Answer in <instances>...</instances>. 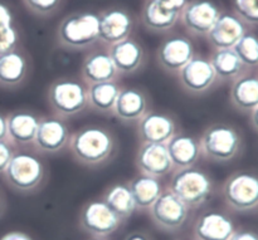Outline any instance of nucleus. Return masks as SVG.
<instances>
[{
  "label": "nucleus",
  "instance_id": "obj_20",
  "mask_svg": "<svg viewBox=\"0 0 258 240\" xmlns=\"http://www.w3.org/2000/svg\"><path fill=\"white\" fill-rule=\"evenodd\" d=\"M133 29V19L125 10L112 9L100 17L98 40L113 45L126 39Z\"/></svg>",
  "mask_w": 258,
  "mask_h": 240
},
{
  "label": "nucleus",
  "instance_id": "obj_44",
  "mask_svg": "<svg viewBox=\"0 0 258 240\" xmlns=\"http://www.w3.org/2000/svg\"><path fill=\"white\" fill-rule=\"evenodd\" d=\"M176 240H190V239H176Z\"/></svg>",
  "mask_w": 258,
  "mask_h": 240
},
{
  "label": "nucleus",
  "instance_id": "obj_7",
  "mask_svg": "<svg viewBox=\"0 0 258 240\" xmlns=\"http://www.w3.org/2000/svg\"><path fill=\"white\" fill-rule=\"evenodd\" d=\"M122 221L102 198L87 201L81 209V228L95 239L110 236L120 228Z\"/></svg>",
  "mask_w": 258,
  "mask_h": 240
},
{
  "label": "nucleus",
  "instance_id": "obj_15",
  "mask_svg": "<svg viewBox=\"0 0 258 240\" xmlns=\"http://www.w3.org/2000/svg\"><path fill=\"white\" fill-rule=\"evenodd\" d=\"M234 231L233 220L227 214L217 210L201 214L193 228L196 240H229Z\"/></svg>",
  "mask_w": 258,
  "mask_h": 240
},
{
  "label": "nucleus",
  "instance_id": "obj_4",
  "mask_svg": "<svg viewBox=\"0 0 258 240\" xmlns=\"http://www.w3.org/2000/svg\"><path fill=\"white\" fill-rule=\"evenodd\" d=\"M168 189L189 209H194L202 206L211 198L213 180L206 171L193 166L174 171Z\"/></svg>",
  "mask_w": 258,
  "mask_h": 240
},
{
  "label": "nucleus",
  "instance_id": "obj_46",
  "mask_svg": "<svg viewBox=\"0 0 258 240\" xmlns=\"http://www.w3.org/2000/svg\"><path fill=\"white\" fill-rule=\"evenodd\" d=\"M257 78H258V77H257Z\"/></svg>",
  "mask_w": 258,
  "mask_h": 240
},
{
  "label": "nucleus",
  "instance_id": "obj_31",
  "mask_svg": "<svg viewBox=\"0 0 258 240\" xmlns=\"http://www.w3.org/2000/svg\"><path fill=\"white\" fill-rule=\"evenodd\" d=\"M244 67H258V37L244 34L233 47Z\"/></svg>",
  "mask_w": 258,
  "mask_h": 240
},
{
  "label": "nucleus",
  "instance_id": "obj_3",
  "mask_svg": "<svg viewBox=\"0 0 258 240\" xmlns=\"http://www.w3.org/2000/svg\"><path fill=\"white\" fill-rule=\"evenodd\" d=\"M47 101L57 117H73L88 107L87 85L76 78H58L48 88Z\"/></svg>",
  "mask_w": 258,
  "mask_h": 240
},
{
  "label": "nucleus",
  "instance_id": "obj_22",
  "mask_svg": "<svg viewBox=\"0 0 258 240\" xmlns=\"http://www.w3.org/2000/svg\"><path fill=\"white\" fill-rule=\"evenodd\" d=\"M81 75L87 86L96 83L117 81L120 77L108 52H93L85 58L81 68Z\"/></svg>",
  "mask_w": 258,
  "mask_h": 240
},
{
  "label": "nucleus",
  "instance_id": "obj_24",
  "mask_svg": "<svg viewBox=\"0 0 258 240\" xmlns=\"http://www.w3.org/2000/svg\"><path fill=\"white\" fill-rule=\"evenodd\" d=\"M27 58L17 49L0 55V86L14 88L22 85L28 75Z\"/></svg>",
  "mask_w": 258,
  "mask_h": 240
},
{
  "label": "nucleus",
  "instance_id": "obj_2",
  "mask_svg": "<svg viewBox=\"0 0 258 240\" xmlns=\"http://www.w3.org/2000/svg\"><path fill=\"white\" fill-rule=\"evenodd\" d=\"M3 176L13 190L23 194L33 193L44 183L45 165L32 151L15 150Z\"/></svg>",
  "mask_w": 258,
  "mask_h": 240
},
{
  "label": "nucleus",
  "instance_id": "obj_25",
  "mask_svg": "<svg viewBox=\"0 0 258 240\" xmlns=\"http://www.w3.org/2000/svg\"><path fill=\"white\" fill-rule=\"evenodd\" d=\"M138 210H149L164 191L160 179L148 175H138L127 183Z\"/></svg>",
  "mask_w": 258,
  "mask_h": 240
},
{
  "label": "nucleus",
  "instance_id": "obj_34",
  "mask_svg": "<svg viewBox=\"0 0 258 240\" xmlns=\"http://www.w3.org/2000/svg\"><path fill=\"white\" fill-rule=\"evenodd\" d=\"M14 152L15 146L12 142H9L8 140H0V175L4 174Z\"/></svg>",
  "mask_w": 258,
  "mask_h": 240
},
{
  "label": "nucleus",
  "instance_id": "obj_37",
  "mask_svg": "<svg viewBox=\"0 0 258 240\" xmlns=\"http://www.w3.org/2000/svg\"><path fill=\"white\" fill-rule=\"evenodd\" d=\"M161 4L164 5L165 8H168L169 10H173V12H178L180 13V10L184 9L188 3L186 0H159Z\"/></svg>",
  "mask_w": 258,
  "mask_h": 240
},
{
  "label": "nucleus",
  "instance_id": "obj_26",
  "mask_svg": "<svg viewBox=\"0 0 258 240\" xmlns=\"http://www.w3.org/2000/svg\"><path fill=\"white\" fill-rule=\"evenodd\" d=\"M121 90L122 86L118 83V81H108V82L87 86L88 107L103 115L113 113L116 100Z\"/></svg>",
  "mask_w": 258,
  "mask_h": 240
},
{
  "label": "nucleus",
  "instance_id": "obj_23",
  "mask_svg": "<svg viewBox=\"0 0 258 240\" xmlns=\"http://www.w3.org/2000/svg\"><path fill=\"white\" fill-rule=\"evenodd\" d=\"M246 34L241 19L231 14H221L208 33V40L216 49H231Z\"/></svg>",
  "mask_w": 258,
  "mask_h": 240
},
{
  "label": "nucleus",
  "instance_id": "obj_10",
  "mask_svg": "<svg viewBox=\"0 0 258 240\" xmlns=\"http://www.w3.org/2000/svg\"><path fill=\"white\" fill-rule=\"evenodd\" d=\"M71 132L63 118L42 117L38 125L33 146L38 152L57 153L70 143Z\"/></svg>",
  "mask_w": 258,
  "mask_h": 240
},
{
  "label": "nucleus",
  "instance_id": "obj_28",
  "mask_svg": "<svg viewBox=\"0 0 258 240\" xmlns=\"http://www.w3.org/2000/svg\"><path fill=\"white\" fill-rule=\"evenodd\" d=\"M231 102L239 111H253L258 107V78L239 77L233 81Z\"/></svg>",
  "mask_w": 258,
  "mask_h": 240
},
{
  "label": "nucleus",
  "instance_id": "obj_18",
  "mask_svg": "<svg viewBox=\"0 0 258 240\" xmlns=\"http://www.w3.org/2000/svg\"><path fill=\"white\" fill-rule=\"evenodd\" d=\"M149 112L148 96L139 88H122L116 100L113 115L122 123H138Z\"/></svg>",
  "mask_w": 258,
  "mask_h": 240
},
{
  "label": "nucleus",
  "instance_id": "obj_1",
  "mask_svg": "<svg viewBox=\"0 0 258 240\" xmlns=\"http://www.w3.org/2000/svg\"><path fill=\"white\" fill-rule=\"evenodd\" d=\"M70 150L76 161L85 166H100L116 152V140L108 128L97 125L81 127L71 135Z\"/></svg>",
  "mask_w": 258,
  "mask_h": 240
},
{
  "label": "nucleus",
  "instance_id": "obj_32",
  "mask_svg": "<svg viewBox=\"0 0 258 240\" xmlns=\"http://www.w3.org/2000/svg\"><path fill=\"white\" fill-rule=\"evenodd\" d=\"M239 18L251 24H258V0H234Z\"/></svg>",
  "mask_w": 258,
  "mask_h": 240
},
{
  "label": "nucleus",
  "instance_id": "obj_40",
  "mask_svg": "<svg viewBox=\"0 0 258 240\" xmlns=\"http://www.w3.org/2000/svg\"><path fill=\"white\" fill-rule=\"evenodd\" d=\"M0 140H8L7 116L0 112Z\"/></svg>",
  "mask_w": 258,
  "mask_h": 240
},
{
  "label": "nucleus",
  "instance_id": "obj_33",
  "mask_svg": "<svg viewBox=\"0 0 258 240\" xmlns=\"http://www.w3.org/2000/svg\"><path fill=\"white\" fill-rule=\"evenodd\" d=\"M18 43V33L12 27L0 29V55L15 49Z\"/></svg>",
  "mask_w": 258,
  "mask_h": 240
},
{
  "label": "nucleus",
  "instance_id": "obj_39",
  "mask_svg": "<svg viewBox=\"0 0 258 240\" xmlns=\"http://www.w3.org/2000/svg\"><path fill=\"white\" fill-rule=\"evenodd\" d=\"M0 240H33L28 234L22 233V231H10L3 235Z\"/></svg>",
  "mask_w": 258,
  "mask_h": 240
},
{
  "label": "nucleus",
  "instance_id": "obj_12",
  "mask_svg": "<svg viewBox=\"0 0 258 240\" xmlns=\"http://www.w3.org/2000/svg\"><path fill=\"white\" fill-rule=\"evenodd\" d=\"M178 133L175 120L168 113L149 111L138 122L141 143H168Z\"/></svg>",
  "mask_w": 258,
  "mask_h": 240
},
{
  "label": "nucleus",
  "instance_id": "obj_35",
  "mask_svg": "<svg viewBox=\"0 0 258 240\" xmlns=\"http://www.w3.org/2000/svg\"><path fill=\"white\" fill-rule=\"evenodd\" d=\"M28 7L38 14H48L59 4V0H25Z\"/></svg>",
  "mask_w": 258,
  "mask_h": 240
},
{
  "label": "nucleus",
  "instance_id": "obj_21",
  "mask_svg": "<svg viewBox=\"0 0 258 240\" xmlns=\"http://www.w3.org/2000/svg\"><path fill=\"white\" fill-rule=\"evenodd\" d=\"M166 148L174 170L193 168L202 156L198 138L185 133H176L166 143Z\"/></svg>",
  "mask_w": 258,
  "mask_h": 240
},
{
  "label": "nucleus",
  "instance_id": "obj_27",
  "mask_svg": "<svg viewBox=\"0 0 258 240\" xmlns=\"http://www.w3.org/2000/svg\"><path fill=\"white\" fill-rule=\"evenodd\" d=\"M212 67L216 72L217 81L227 82V81H236L241 77L243 72V63L236 54L233 48L231 49H217L209 58Z\"/></svg>",
  "mask_w": 258,
  "mask_h": 240
},
{
  "label": "nucleus",
  "instance_id": "obj_5",
  "mask_svg": "<svg viewBox=\"0 0 258 240\" xmlns=\"http://www.w3.org/2000/svg\"><path fill=\"white\" fill-rule=\"evenodd\" d=\"M241 136L229 125L216 123L207 128L199 138L202 155L216 163H228L241 150Z\"/></svg>",
  "mask_w": 258,
  "mask_h": 240
},
{
  "label": "nucleus",
  "instance_id": "obj_42",
  "mask_svg": "<svg viewBox=\"0 0 258 240\" xmlns=\"http://www.w3.org/2000/svg\"><path fill=\"white\" fill-rule=\"evenodd\" d=\"M251 120H252V125H253V127L256 128V130H258V107H256L253 111H252Z\"/></svg>",
  "mask_w": 258,
  "mask_h": 240
},
{
  "label": "nucleus",
  "instance_id": "obj_13",
  "mask_svg": "<svg viewBox=\"0 0 258 240\" xmlns=\"http://www.w3.org/2000/svg\"><path fill=\"white\" fill-rule=\"evenodd\" d=\"M135 165L143 175L161 179L174 170L165 143H141Z\"/></svg>",
  "mask_w": 258,
  "mask_h": 240
},
{
  "label": "nucleus",
  "instance_id": "obj_8",
  "mask_svg": "<svg viewBox=\"0 0 258 240\" xmlns=\"http://www.w3.org/2000/svg\"><path fill=\"white\" fill-rule=\"evenodd\" d=\"M224 201L237 211H248L258 206V176L251 173H236L222 186Z\"/></svg>",
  "mask_w": 258,
  "mask_h": 240
},
{
  "label": "nucleus",
  "instance_id": "obj_45",
  "mask_svg": "<svg viewBox=\"0 0 258 240\" xmlns=\"http://www.w3.org/2000/svg\"><path fill=\"white\" fill-rule=\"evenodd\" d=\"M93 240H102V239H93Z\"/></svg>",
  "mask_w": 258,
  "mask_h": 240
},
{
  "label": "nucleus",
  "instance_id": "obj_41",
  "mask_svg": "<svg viewBox=\"0 0 258 240\" xmlns=\"http://www.w3.org/2000/svg\"><path fill=\"white\" fill-rule=\"evenodd\" d=\"M123 240H153V239H151L146 233H143V231H134V233L128 234V235Z\"/></svg>",
  "mask_w": 258,
  "mask_h": 240
},
{
  "label": "nucleus",
  "instance_id": "obj_38",
  "mask_svg": "<svg viewBox=\"0 0 258 240\" xmlns=\"http://www.w3.org/2000/svg\"><path fill=\"white\" fill-rule=\"evenodd\" d=\"M229 240H258V234L251 230H236Z\"/></svg>",
  "mask_w": 258,
  "mask_h": 240
},
{
  "label": "nucleus",
  "instance_id": "obj_36",
  "mask_svg": "<svg viewBox=\"0 0 258 240\" xmlns=\"http://www.w3.org/2000/svg\"><path fill=\"white\" fill-rule=\"evenodd\" d=\"M12 23H13V17L9 8L5 7L4 4H0V29L12 27Z\"/></svg>",
  "mask_w": 258,
  "mask_h": 240
},
{
  "label": "nucleus",
  "instance_id": "obj_11",
  "mask_svg": "<svg viewBox=\"0 0 258 240\" xmlns=\"http://www.w3.org/2000/svg\"><path fill=\"white\" fill-rule=\"evenodd\" d=\"M178 77L183 90L190 95H203L217 82L216 72L209 59L196 55L178 73Z\"/></svg>",
  "mask_w": 258,
  "mask_h": 240
},
{
  "label": "nucleus",
  "instance_id": "obj_17",
  "mask_svg": "<svg viewBox=\"0 0 258 240\" xmlns=\"http://www.w3.org/2000/svg\"><path fill=\"white\" fill-rule=\"evenodd\" d=\"M39 116L32 111L18 110L7 116L8 141L17 146H30L37 135Z\"/></svg>",
  "mask_w": 258,
  "mask_h": 240
},
{
  "label": "nucleus",
  "instance_id": "obj_43",
  "mask_svg": "<svg viewBox=\"0 0 258 240\" xmlns=\"http://www.w3.org/2000/svg\"><path fill=\"white\" fill-rule=\"evenodd\" d=\"M3 208H4V196H3L2 191H0V213L3 211Z\"/></svg>",
  "mask_w": 258,
  "mask_h": 240
},
{
  "label": "nucleus",
  "instance_id": "obj_16",
  "mask_svg": "<svg viewBox=\"0 0 258 240\" xmlns=\"http://www.w3.org/2000/svg\"><path fill=\"white\" fill-rule=\"evenodd\" d=\"M221 17L219 9L208 0H197L184 7L181 20L193 34L207 35Z\"/></svg>",
  "mask_w": 258,
  "mask_h": 240
},
{
  "label": "nucleus",
  "instance_id": "obj_29",
  "mask_svg": "<svg viewBox=\"0 0 258 240\" xmlns=\"http://www.w3.org/2000/svg\"><path fill=\"white\" fill-rule=\"evenodd\" d=\"M102 199L105 203L122 219L123 221L130 218L138 209L127 183L115 184L106 190Z\"/></svg>",
  "mask_w": 258,
  "mask_h": 240
},
{
  "label": "nucleus",
  "instance_id": "obj_30",
  "mask_svg": "<svg viewBox=\"0 0 258 240\" xmlns=\"http://www.w3.org/2000/svg\"><path fill=\"white\" fill-rule=\"evenodd\" d=\"M178 18V12L169 10L159 0H150L146 3L143 12V20L146 27L158 32L170 29L176 23Z\"/></svg>",
  "mask_w": 258,
  "mask_h": 240
},
{
  "label": "nucleus",
  "instance_id": "obj_9",
  "mask_svg": "<svg viewBox=\"0 0 258 240\" xmlns=\"http://www.w3.org/2000/svg\"><path fill=\"white\" fill-rule=\"evenodd\" d=\"M149 214L153 223L165 231H176L184 226L189 216V208L169 189L164 190L150 206Z\"/></svg>",
  "mask_w": 258,
  "mask_h": 240
},
{
  "label": "nucleus",
  "instance_id": "obj_6",
  "mask_svg": "<svg viewBox=\"0 0 258 240\" xmlns=\"http://www.w3.org/2000/svg\"><path fill=\"white\" fill-rule=\"evenodd\" d=\"M100 17L93 13H82L67 17L58 29V39L71 49H83L98 40Z\"/></svg>",
  "mask_w": 258,
  "mask_h": 240
},
{
  "label": "nucleus",
  "instance_id": "obj_14",
  "mask_svg": "<svg viewBox=\"0 0 258 240\" xmlns=\"http://www.w3.org/2000/svg\"><path fill=\"white\" fill-rule=\"evenodd\" d=\"M193 57V44L184 37L169 38L159 47L156 53L159 65L171 74H178Z\"/></svg>",
  "mask_w": 258,
  "mask_h": 240
},
{
  "label": "nucleus",
  "instance_id": "obj_19",
  "mask_svg": "<svg viewBox=\"0 0 258 240\" xmlns=\"http://www.w3.org/2000/svg\"><path fill=\"white\" fill-rule=\"evenodd\" d=\"M118 74H133L140 70L144 64V49L139 42L131 38L111 45L108 50Z\"/></svg>",
  "mask_w": 258,
  "mask_h": 240
}]
</instances>
